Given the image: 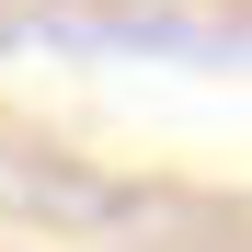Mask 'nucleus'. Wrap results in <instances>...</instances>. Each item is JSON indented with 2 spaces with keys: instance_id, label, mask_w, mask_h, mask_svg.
I'll list each match as a JSON object with an SVG mask.
<instances>
[]
</instances>
